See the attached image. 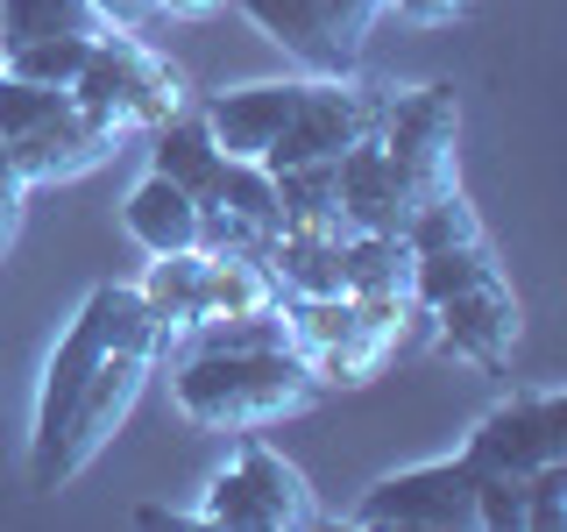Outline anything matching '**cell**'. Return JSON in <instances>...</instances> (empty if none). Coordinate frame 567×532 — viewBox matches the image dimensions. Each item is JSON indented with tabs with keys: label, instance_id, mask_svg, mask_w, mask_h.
<instances>
[{
	"label": "cell",
	"instance_id": "cell-1",
	"mask_svg": "<svg viewBox=\"0 0 567 532\" xmlns=\"http://www.w3.org/2000/svg\"><path fill=\"white\" fill-rule=\"evenodd\" d=\"M177 412L199 426H227V433H256L284 412H306L319 398L312 369L298 348H192L171 369Z\"/></svg>",
	"mask_w": 567,
	"mask_h": 532
},
{
	"label": "cell",
	"instance_id": "cell-2",
	"mask_svg": "<svg viewBox=\"0 0 567 532\" xmlns=\"http://www.w3.org/2000/svg\"><path fill=\"white\" fill-rule=\"evenodd\" d=\"M71 100L121 135V129H156V121H171L177 106H185V79H177V64L164 50L142 43V29H100L93 58L71 79Z\"/></svg>",
	"mask_w": 567,
	"mask_h": 532
},
{
	"label": "cell",
	"instance_id": "cell-3",
	"mask_svg": "<svg viewBox=\"0 0 567 532\" xmlns=\"http://www.w3.org/2000/svg\"><path fill=\"white\" fill-rule=\"evenodd\" d=\"M150 362H156V355H142V348H114L93 377L79 383V398H71L64 419H58V433L29 448V483L35 490H64L71 475H79L85 461L121 433V419L135 412L142 383H150Z\"/></svg>",
	"mask_w": 567,
	"mask_h": 532
},
{
	"label": "cell",
	"instance_id": "cell-4",
	"mask_svg": "<svg viewBox=\"0 0 567 532\" xmlns=\"http://www.w3.org/2000/svg\"><path fill=\"white\" fill-rule=\"evenodd\" d=\"M199 525H235V532H298L319 525V504L306 490V475L284 461L270 440H241L235 461L213 475Z\"/></svg>",
	"mask_w": 567,
	"mask_h": 532
},
{
	"label": "cell",
	"instance_id": "cell-5",
	"mask_svg": "<svg viewBox=\"0 0 567 532\" xmlns=\"http://www.w3.org/2000/svg\"><path fill=\"white\" fill-rule=\"evenodd\" d=\"M270 43H284L312 79H348L390 0H235Z\"/></svg>",
	"mask_w": 567,
	"mask_h": 532
},
{
	"label": "cell",
	"instance_id": "cell-6",
	"mask_svg": "<svg viewBox=\"0 0 567 532\" xmlns=\"http://www.w3.org/2000/svg\"><path fill=\"white\" fill-rule=\"evenodd\" d=\"M383 106H390V85L306 79L262 164H270V171H291V164H333L341 150H354V142H369V135L383 129Z\"/></svg>",
	"mask_w": 567,
	"mask_h": 532
},
{
	"label": "cell",
	"instance_id": "cell-7",
	"mask_svg": "<svg viewBox=\"0 0 567 532\" xmlns=\"http://www.w3.org/2000/svg\"><path fill=\"white\" fill-rule=\"evenodd\" d=\"M348 525L362 532H475V469L468 461H419L354 497Z\"/></svg>",
	"mask_w": 567,
	"mask_h": 532
},
{
	"label": "cell",
	"instance_id": "cell-8",
	"mask_svg": "<svg viewBox=\"0 0 567 532\" xmlns=\"http://www.w3.org/2000/svg\"><path fill=\"white\" fill-rule=\"evenodd\" d=\"M475 475H532L546 461H567V390H518L511 405L468 433L461 448Z\"/></svg>",
	"mask_w": 567,
	"mask_h": 532
},
{
	"label": "cell",
	"instance_id": "cell-9",
	"mask_svg": "<svg viewBox=\"0 0 567 532\" xmlns=\"http://www.w3.org/2000/svg\"><path fill=\"white\" fill-rule=\"evenodd\" d=\"M454 129H461V106H454V85H419V93H390L383 106V156L398 164V177L433 200L440 185H454Z\"/></svg>",
	"mask_w": 567,
	"mask_h": 532
},
{
	"label": "cell",
	"instance_id": "cell-10",
	"mask_svg": "<svg viewBox=\"0 0 567 532\" xmlns=\"http://www.w3.org/2000/svg\"><path fill=\"white\" fill-rule=\"evenodd\" d=\"M114 142L121 135L106 129V121H93L79 100H64L50 121H35L29 135H14L8 156H14V171H22V185H64V177H85L93 164H106Z\"/></svg>",
	"mask_w": 567,
	"mask_h": 532
},
{
	"label": "cell",
	"instance_id": "cell-11",
	"mask_svg": "<svg viewBox=\"0 0 567 532\" xmlns=\"http://www.w3.org/2000/svg\"><path fill=\"white\" fill-rule=\"evenodd\" d=\"M333 200H341V221L354 235H404L419 192L398 177V164L383 156V142H354V150L333 156Z\"/></svg>",
	"mask_w": 567,
	"mask_h": 532
},
{
	"label": "cell",
	"instance_id": "cell-12",
	"mask_svg": "<svg viewBox=\"0 0 567 532\" xmlns=\"http://www.w3.org/2000/svg\"><path fill=\"white\" fill-rule=\"evenodd\" d=\"M433 319H440V341H447L454 355H468V362H483V369H504L511 348H518V334H525L518 291H511L504 277L475 284V291L447 298V306H433Z\"/></svg>",
	"mask_w": 567,
	"mask_h": 532
},
{
	"label": "cell",
	"instance_id": "cell-13",
	"mask_svg": "<svg viewBox=\"0 0 567 532\" xmlns=\"http://www.w3.org/2000/svg\"><path fill=\"white\" fill-rule=\"evenodd\" d=\"M298 85L306 79H262V85H235V93H213L199 114H206V129L213 142H220V156H270V142L284 129V114H291V100H298Z\"/></svg>",
	"mask_w": 567,
	"mask_h": 532
},
{
	"label": "cell",
	"instance_id": "cell-14",
	"mask_svg": "<svg viewBox=\"0 0 567 532\" xmlns=\"http://www.w3.org/2000/svg\"><path fill=\"white\" fill-rule=\"evenodd\" d=\"M121 221H128V235L150 248V256H171V248L199 242V200H192L185 185H171V177H156V171L128 192Z\"/></svg>",
	"mask_w": 567,
	"mask_h": 532
},
{
	"label": "cell",
	"instance_id": "cell-15",
	"mask_svg": "<svg viewBox=\"0 0 567 532\" xmlns=\"http://www.w3.org/2000/svg\"><path fill=\"white\" fill-rule=\"evenodd\" d=\"M277 306H284V284L270 277L262 256H206L199 263V319H241V313H277Z\"/></svg>",
	"mask_w": 567,
	"mask_h": 532
},
{
	"label": "cell",
	"instance_id": "cell-16",
	"mask_svg": "<svg viewBox=\"0 0 567 532\" xmlns=\"http://www.w3.org/2000/svg\"><path fill=\"white\" fill-rule=\"evenodd\" d=\"M156 177H171V185H185L192 200H206L213 192V171H220V142H213V129H206V114L199 106H177L171 121H156Z\"/></svg>",
	"mask_w": 567,
	"mask_h": 532
},
{
	"label": "cell",
	"instance_id": "cell-17",
	"mask_svg": "<svg viewBox=\"0 0 567 532\" xmlns=\"http://www.w3.org/2000/svg\"><path fill=\"white\" fill-rule=\"evenodd\" d=\"M341 242L348 235H270V256L262 263L284 284V298H333V291H348Z\"/></svg>",
	"mask_w": 567,
	"mask_h": 532
},
{
	"label": "cell",
	"instance_id": "cell-18",
	"mask_svg": "<svg viewBox=\"0 0 567 532\" xmlns=\"http://www.w3.org/2000/svg\"><path fill=\"white\" fill-rule=\"evenodd\" d=\"M504 270H496L489 256V235L483 242H454V248H425V256H412V306H447V298L475 291V284H496Z\"/></svg>",
	"mask_w": 567,
	"mask_h": 532
},
{
	"label": "cell",
	"instance_id": "cell-19",
	"mask_svg": "<svg viewBox=\"0 0 567 532\" xmlns=\"http://www.w3.org/2000/svg\"><path fill=\"white\" fill-rule=\"evenodd\" d=\"M341 277L354 298H412V242L404 235H348Z\"/></svg>",
	"mask_w": 567,
	"mask_h": 532
},
{
	"label": "cell",
	"instance_id": "cell-20",
	"mask_svg": "<svg viewBox=\"0 0 567 532\" xmlns=\"http://www.w3.org/2000/svg\"><path fill=\"white\" fill-rule=\"evenodd\" d=\"M199 263H206L199 248H171V256H156V263H150V277L135 284L142 306L164 319V348L192 327V319H199Z\"/></svg>",
	"mask_w": 567,
	"mask_h": 532
},
{
	"label": "cell",
	"instance_id": "cell-21",
	"mask_svg": "<svg viewBox=\"0 0 567 532\" xmlns=\"http://www.w3.org/2000/svg\"><path fill=\"white\" fill-rule=\"evenodd\" d=\"M199 206H227L235 221L262 227V235H277V177H270V164H256V156H220L213 192H206Z\"/></svg>",
	"mask_w": 567,
	"mask_h": 532
},
{
	"label": "cell",
	"instance_id": "cell-22",
	"mask_svg": "<svg viewBox=\"0 0 567 532\" xmlns=\"http://www.w3.org/2000/svg\"><path fill=\"white\" fill-rule=\"evenodd\" d=\"M93 0H0V50L35 43V35H100Z\"/></svg>",
	"mask_w": 567,
	"mask_h": 532
},
{
	"label": "cell",
	"instance_id": "cell-23",
	"mask_svg": "<svg viewBox=\"0 0 567 532\" xmlns=\"http://www.w3.org/2000/svg\"><path fill=\"white\" fill-rule=\"evenodd\" d=\"M85 58H93V35H35V43L0 50V71H14V79H29V85H58V93H71V79L85 71Z\"/></svg>",
	"mask_w": 567,
	"mask_h": 532
},
{
	"label": "cell",
	"instance_id": "cell-24",
	"mask_svg": "<svg viewBox=\"0 0 567 532\" xmlns=\"http://www.w3.org/2000/svg\"><path fill=\"white\" fill-rule=\"evenodd\" d=\"M525 532H567V461L525 475Z\"/></svg>",
	"mask_w": 567,
	"mask_h": 532
},
{
	"label": "cell",
	"instance_id": "cell-25",
	"mask_svg": "<svg viewBox=\"0 0 567 532\" xmlns=\"http://www.w3.org/2000/svg\"><path fill=\"white\" fill-rule=\"evenodd\" d=\"M93 8H100L106 29H150V22H164L156 0H93Z\"/></svg>",
	"mask_w": 567,
	"mask_h": 532
},
{
	"label": "cell",
	"instance_id": "cell-26",
	"mask_svg": "<svg viewBox=\"0 0 567 532\" xmlns=\"http://www.w3.org/2000/svg\"><path fill=\"white\" fill-rule=\"evenodd\" d=\"M398 14L419 22V29H440V22H454V14H468V0H398Z\"/></svg>",
	"mask_w": 567,
	"mask_h": 532
},
{
	"label": "cell",
	"instance_id": "cell-27",
	"mask_svg": "<svg viewBox=\"0 0 567 532\" xmlns=\"http://www.w3.org/2000/svg\"><path fill=\"white\" fill-rule=\"evenodd\" d=\"M22 177L14 171H0V248H8V235H14V221H22Z\"/></svg>",
	"mask_w": 567,
	"mask_h": 532
},
{
	"label": "cell",
	"instance_id": "cell-28",
	"mask_svg": "<svg viewBox=\"0 0 567 532\" xmlns=\"http://www.w3.org/2000/svg\"><path fill=\"white\" fill-rule=\"evenodd\" d=\"M135 525H171V532H177V525H199V511L185 519V511H171V504H142V511H135Z\"/></svg>",
	"mask_w": 567,
	"mask_h": 532
},
{
	"label": "cell",
	"instance_id": "cell-29",
	"mask_svg": "<svg viewBox=\"0 0 567 532\" xmlns=\"http://www.w3.org/2000/svg\"><path fill=\"white\" fill-rule=\"evenodd\" d=\"M156 8H164V14H206L213 0H156Z\"/></svg>",
	"mask_w": 567,
	"mask_h": 532
}]
</instances>
